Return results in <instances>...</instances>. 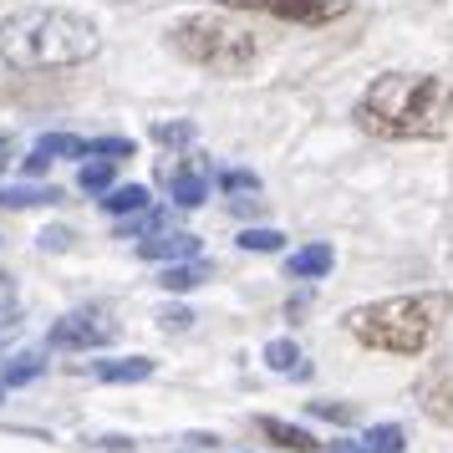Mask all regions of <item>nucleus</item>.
<instances>
[{"label":"nucleus","mask_w":453,"mask_h":453,"mask_svg":"<svg viewBox=\"0 0 453 453\" xmlns=\"http://www.w3.org/2000/svg\"><path fill=\"white\" fill-rule=\"evenodd\" d=\"M225 11H255L270 21H290V26H331L351 11V0H214Z\"/></svg>","instance_id":"5"},{"label":"nucleus","mask_w":453,"mask_h":453,"mask_svg":"<svg viewBox=\"0 0 453 453\" xmlns=\"http://www.w3.org/2000/svg\"><path fill=\"white\" fill-rule=\"evenodd\" d=\"M36 245H42V250H66V245H72V229L51 225V229H42V234H36Z\"/></svg>","instance_id":"27"},{"label":"nucleus","mask_w":453,"mask_h":453,"mask_svg":"<svg viewBox=\"0 0 453 453\" xmlns=\"http://www.w3.org/2000/svg\"><path fill=\"white\" fill-rule=\"evenodd\" d=\"M153 229H164V214H158V209H138V219H123V225H118V240H143Z\"/></svg>","instance_id":"22"},{"label":"nucleus","mask_w":453,"mask_h":453,"mask_svg":"<svg viewBox=\"0 0 453 453\" xmlns=\"http://www.w3.org/2000/svg\"><path fill=\"white\" fill-rule=\"evenodd\" d=\"M42 372H46L42 357H36V351H21V357H11V362L0 367V382H5V388H26V382H36Z\"/></svg>","instance_id":"17"},{"label":"nucleus","mask_w":453,"mask_h":453,"mask_svg":"<svg viewBox=\"0 0 453 453\" xmlns=\"http://www.w3.org/2000/svg\"><path fill=\"white\" fill-rule=\"evenodd\" d=\"M219 188H225V194H260V173H250V168H225V173H219Z\"/></svg>","instance_id":"24"},{"label":"nucleus","mask_w":453,"mask_h":453,"mask_svg":"<svg viewBox=\"0 0 453 453\" xmlns=\"http://www.w3.org/2000/svg\"><path fill=\"white\" fill-rule=\"evenodd\" d=\"M112 158H92V164H82V173H77V188H87V194H107L112 188Z\"/></svg>","instance_id":"20"},{"label":"nucleus","mask_w":453,"mask_h":453,"mask_svg":"<svg viewBox=\"0 0 453 453\" xmlns=\"http://www.w3.org/2000/svg\"><path fill=\"white\" fill-rule=\"evenodd\" d=\"M311 418H326V423H351L357 408L351 403H311Z\"/></svg>","instance_id":"26"},{"label":"nucleus","mask_w":453,"mask_h":453,"mask_svg":"<svg viewBox=\"0 0 453 453\" xmlns=\"http://www.w3.org/2000/svg\"><path fill=\"white\" fill-rule=\"evenodd\" d=\"M260 433H265L270 443L290 449V453H321V443H316L306 428H290V423H280V418H260Z\"/></svg>","instance_id":"14"},{"label":"nucleus","mask_w":453,"mask_h":453,"mask_svg":"<svg viewBox=\"0 0 453 453\" xmlns=\"http://www.w3.org/2000/svg\"><path fill=\"white\" fill-rule=\"evenodd\" d=\"M11 164V138H0V168Z\"/></svg>","instance_id":"30"},{"label":"nucleus","mask_w":453,"mask_h":453,"mask_svg":"<svg viewBox=\"0 0 453 453\" xmlns=\"http://www.w3.org/2000/svg\"><path fill=\"white\" fill-rule=\"evenodd\" d=\"M62 188L51 184H0V209H36V204H57Z\"/></svg>","instance_id":"13"},{"label":"nucleus","mask_w":453,"mask_h":453,"mask_svg":"<svg viewBox=\"0 0 453 453\" xmlns=\"http://www.w3.org/2000/svg\"><path fill=\"white\" fill-rule=\"evenodd\" d=\"M351 118L382 143H423L453 127V77L433 72H382L357 97Z\"/></svg>","instance_id":"1"},{"label":"nucleus","mask_w":453,"mask_h":453,"mask_svg":"<svg viewBox=\"0 0 453 453\" xmlns=\"http://www.w3.org/2000/svg\"><path fill=\"white\" fill-rule=\"evenodd\" d=\"M265 367L270 372H301V377H306V367H301V347H296V342H286V336L265 347Z\"/></svg>","instance_id":"19"},{"label":"nucleus","mask_w":453,"mask_h":453,"mask_svg":"<svg viewBox=\"0 0 453 453\" xmlns=\"http://www.w3.org/2000/svg\"><path fill=\"white\" fill-rule=\"evenodd\" d=\"M0 397H5V382H0Z\"/></svg>","instance_id":"31"},{"label":"nucleus","mask_w":453,"mask_h":453,"mask_svg":"<svg viewBox=\"0 0 453 453\" xmlns=\"http://www.w3.org/2000/svg\"><path fill=\"white\" fill-rule=\"evenodd\" d=\"M138 255H143V260H158V265L194 260V255H199V234H188V229H153V234L138 240Z\"/></svg>","instance_id":"8"},{"label":"nucleus","mask_w":453,"mask_h":453,"mask_svg":"<svg viewBox=\"0 0 453 453\" xmlns=\"http://www.w3.org/2000/svg\"><path fill=\"white\" fill-rule=\"evenodd\" d=\"M153 138L164 148H179V143H194V123H153Z\"/></svg>","instance_id":"25"},{"label":"nucleus","mask_w":453,"mask_h":453,"mask_svg":"<svg viewBox=\"0 0 453 453\" xmlns=\"http://www.w3.org/2000/svg\"><path fill=\"white\" fill-rule=\"evenodd\" d=\"M453 316L449 290H418V296H388L372 306H351L342 316L351 342L388 357H423L443 336V321Z\"/></svg>","instance_id":"3"},{"label":"nucleus","mask_w":453,"mask_h":453,"mask_svg":"<svg viewBox=\"0 0 453 453\" xmlns=\"http://www.w3.org/2000/svg\"><path fill=\"white\" fill-rule=\"evenodd\" d=\"M331 265H336V250H331V245H301L286 260L290 280H316V275H331Z\"/></svg>","instance_id":"11"},{"label":"nucleus","mask_w":453,"mask_h":453,"mask_svg":"<svg viewBox=\"0 0 453 453\" xmlns=\"http://www.w3.org/2000/svg\"><path fill=\"white\" fill-rule=\"evenodd\" d=\"M112 336H118V321L107 311H72V316H62L57 326L46 331V342L57 351H97Z\"/></svg>","instance_id":"6"},{"label":"nucleus","mask_w":453,"mask_h":453,"mask_svg":"<svg viewBox=\"0 0 453 453\" xmlns=\"http://www.w3.org/2000/svg\"><path fill=\"white\" fill-rule=\"evenodd\" d=\"M92 377L97 382H148L153 362L148 357H112V362H92Z\"/></svg>","instance_id":"12"},{"label":"nucleus","mask_w":453,"mask_h":453,"mask_svg":"<svg viewBox=\"0 0 453 453\" xmlns=\"http://www.w3.org/2000/svg\"><path fill=\"white\" fill-rule=\"evenodd\" d=\"M158 321H164V331H184L188 321H194V316H188V311H164Z\"/></svg>","instance_id":"29"},{"label":"nucleus","mask_w":453,"mask_h":453,"mask_svg":"<svg viewBox=\"0 0 453 453\" xmlns=\"http://www.w3.org/2000/svg\"><path fill=\"white\" fill-rule=\"evenodd\" d=\"M403 449H408V433L397 423H377L357 443H331V453H403Z\"/></svg>","instance_id":"10"},{"label":"nucleus","mask_w":453,"mask_h":453,"mask_svg":"<svg viewBox=\"0 0 453 453\" xmlns=\"http://www.w3.org/2000/svg\"><path fill=\"white\" fill-rule=\"evenodd\" d=\"M412 403H418V412H423L428 423L453 428V357L428 362V367L418 372V382H412Z\"/></svg>","instance_id":"7"},{"label":"nucleus","mask_w":453,"mask_h":453,"mask_svg":"<svg viewBox=\"0 0 453 453\" xmlns=\"http://www.w3.org/2000/svg\"><path fill=\"white\" fill-rule=\"evenodd\" d=\"M199 280H209V265L194 255V260H173V265H164V275H158V286L173 290V296H184V290H194Z\"/></svg>","instance_id":"15"},{"label":"nucleus","mask_w":453,"mask_h":453,"mask_svg":"<svg viewBox=\"0 0 453 453\" xmlns=\"http://www.w3.org/2000/svg\"><path fill=\"white\" fill-rule=\"evenodd\" d=\"M164 179H168V194L179 209H199L209 199V168L204 164H164Z\"/></svg>","instance_id":"9"},{"label":"nucleus","mask_w":453,"mask_h":453,"mask_svg":"<svg viewBox=\"0 0 453 453\" xmlns=\"http://www.w3.org/2000/svg\"><path fill=\"white\" fill-rule=\"evenodd\" d=\"M103 209H107V214H118V219L138 214V209H148V184H112L103 194Z\"/></svg>","instance_id":"16"},{"label":"nucleus","mask_w":453,"mask_h":453,"mask_svg":"<svg viewBox=\"0 0 453 453\" xmlns=\"http://www.w3.org/2000/svg\"><path fill=\"white\" fill-rule=\"evenodd\" d=\"M87 158H133V138H87Z\"/></svg>","instance_id":"23"},{"label":"nucleus","mask_w":453,"mask_h":453,"mask_svg":"<svg viewBox=\"0 0 453 453\" xmlns=\"http://www.w3.org/2000/svg\"><path fill=\"white\" fill-rule=\"evenodd\" d=\"M168 46L184 62L204 66V72H219V77H245L250 66L260 62L255 31H245L240 21H229V16H209V11L168 26Z\"/></svg>","instance_id":"4"},{"label":"nucleus","mask_w":453,"mask_h":453,"mask_svg":"<svg viewBox=\"0 0 453 453\" xmlns=\"http://www.w3.org/2000/svg\"><path fill=\"white\" fill-rule=\"evenodd\" d=\"M280 245H286V234H280V229H265V225L240 229V250H255V255H275Z\"/></svg>","instance_id":"21"},{"label":"nucleus","mask_w":453,"mask_h":453,"mask_svg":"<svg viewBox=\"0 0 453 453\" xmlns=\"http://www.w3.org/2000/svg\"><path fill=\"white\" fill-rule=\"evenodd\" d=\"M46 168H51V158H42V153L31 148V153H26V164H21V173H26V179H42Z\"/></svg>","instance_id":"28"},{"label":"nucleus","mask_w":453,"mask_h":453,"mask_svg":"<svg viewBox=\"0 0 453 453\" xmlns=\"http://www.w3.org/2000/svg\"><path fill=\"white\" fill-rule=\"evenodd\" d=\"M36 153L42 158H87V138H77V133H46V138H36Z\"/></svg>","instance_id":"18"},{"label":"nucleus","mask_w":453,"mask_h":453,"mask_svg":"<svg viewBox=\"0 0 453 453\" xmlns=\"http://www.w3.org/2000/svg\"><path fill=\"white\" fill-rule=\"evenodd\" d=\"M103 51V31L92 16L66 5H26L0 21V62L16 72H62Z\"/></svg>","instance_id":"2"}]
</instances>
